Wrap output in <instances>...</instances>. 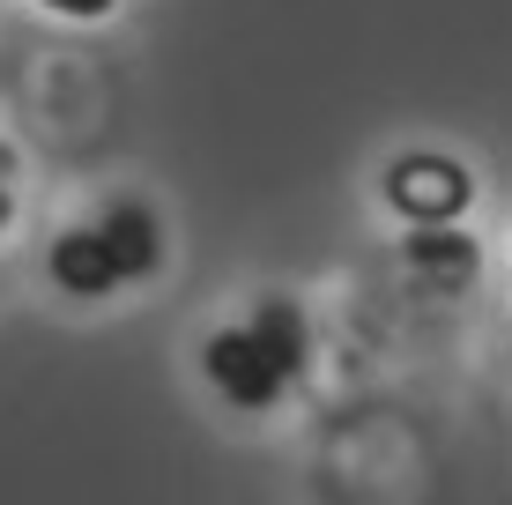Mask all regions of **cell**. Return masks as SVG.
Returning a JSON list of instances; mask_svg holds the SVG:
<instances>
[{
    "mask_svg": "<svg viewBox=\"0 0 512 505\" xmlns=\"http://www.w3.org/2000/svg\"><path fill=\"white\" fill-rule=\"evenodd\" d=\"M401 275L416 283V298H461L483 275V246L461 223H438V231H409L401 238Z\"/></svg>",
    "mask_w": 512,
    "mask_h": 505,
    "instance_id": "cell-3",
    "label": "cell"
},
{
    "mask_svg": "<svg viewBox=\"0 0 512 505\" xmlns=\"http://www.w3.org/2000/svg\"><path fill=\"white\" fill-rule=\"evenodd\" d=\"M379 194L409 231H438V223H461L475 208V171L461 156H446V149H409V156L386 164Z\"/></svg>",
    "mask_w": 512,
    "mask_h": 505,
    "instance_id": "cell-1",
    "label": "cell"
},
{
    "mask_svg": "<svg viewBox=\"0 0 512 505\" xmlns=\"http://www.w3.org/2000/svg\"><path fill=\"white\" fill-rule=\"evenodd\" d=\"M97 231H104V246H112L127 283H149V275L164 268V223H156L149 201H112L97 216Z\"/></svg>",
    "mask_w": 512,
    "mask_h": 505,
    "instance_id": "cell-5",
    "label": "cell"
},
{
    "mask_svg": "<svg viewBox=\"0 0 512 505\" xmlns=\"http://www.w3.org/2000/svg\"><path fill=\"white\" fill-rule=\"evenodd\" d=\"M38 8H45V15H60V23H104L119 0H38Z\"/></svg>",
    "mask_w": 512,
    "mask_h": 505,
    "instance_id": "cell-7",
    "label": "cell"
},
{
    "mask_svg": "<svg viewBox=\"0 0 512 505\" xmlns=\"http://www.w3.org/2000/svg\"><path fill=\"white\" fill-rule=\"evenodd\" d=\"M45 275H52V290H60V298H112V290L127 283L97 223H75V231L52 238V246H45Z\"/></svg>",
    "mask_w": 512,
    "mask_h": 505,
    "instance_id": "cell-4",
    "label": "cell"
},
{
    "mask_svg": "<svg viewBox=\"0 0 512 505\" xmlns=\"http://www.w3.org/2000/svg\"><path fill=\"white\" fill-rule=\"evenodd\" d=\"M15 223V156H8V142H0V231Z\"/></svg>",
    "mask_w": 512,
    "mask_h": 505,
    "instance_id": "cell-8",
    "label": "cell"
},
{
    "mask_svg": "<svg viewBox=\"0 0 512 505\" xmlns=\"http://www.w3.org/2000/svg\"><path fill=\"white\" fill-rule=\"evenodd\" d=\"M201 372H208V387H216L231 409H275L282 394L297 387V379L268 357V342H260L245 320H238V327H216V335L201 342Z\"/></svg>",
    "mask_w": 512,
    "mask_h": 505,
    "instance_id": "cell-2",
    "label": "cell"
},
{
    "mask_svg": "<svg viewBox=\"0 0 512 505\" xmlns=\"http://www.w3.org/2000/svg\"><path fill=\"white\" fill-rule=\"evenodd\" d=\"M245 327H253V335L268 342V357H275L290 379H305V357H312V320H305V305H297V298H260Z\"/></svg>",
    "mask_w": 512,
    "mask_h": 505,
    "instance_id": "cell-6",
    "label": "cell"
}]
</instances>
